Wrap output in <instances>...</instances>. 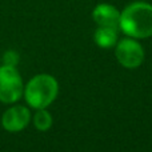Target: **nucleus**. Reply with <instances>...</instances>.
I'll use <instances>...</instances> for the list:
<instances>
[{"instance_id":"nucleus-9","label":"nucleus","mask_w":152,"mask_h":152,"mask_svg":"<svg viewBox=\"0 0 152 152\" xmlns=\"http://www.w3.org/2000/svg\"><path fill=\"white\" fill-rule=\"evenodd\" d=\"M3 61H4V66H11V67H16L19 63V55L15 51H7L3 56Z\"/></svg>"},{"instance_id":"nucleus-1","label":"nucleus","mask_w":152,"mask_h":152,"mask_svg":"<svg viewBox=\"0 0 152 152\" xmlns=\"http://www.w3.org/2000/svg\"><path fill=\"white\" fill-rule=\"evenodd\" d=\"M119 31L134 39H148L152 36V4L135 1L120 12Z\"/></svg>"},{"instance_id":"nucleus-2","label":"nucleus","mask_w":152,"mask_h":152,"mask_svg":"<svg viewBox=\"0 0 152 152\" xmlns=\"http://www.w3.org/2000/svg\"><path fill=\"white\" fill-rule=\"evenodd\" d=\"M59 94V83L52 75L39 74L24 86V99L34 110L47 108L55 102Z\"/></svg>"},{"instance_id":"nucleus-6","label":"nucleus","mask_w":152,"mask_h":152,"mask_svg":"<svg viewBox=\"0 0 152 152\" xmlns=\"http://www.w3.org/2000/svg\"><path fill=\"white\" fill-rule=\"evenodd\" d=\"M92 19L97 27H112L119 29L120 11L107 3H100L92 11Z\"/></svg>"},{"instance_id":"nucleus-3","label":"nucleus","mask_w":152,"mask_h":152,"mask_svg":"<svg viewBox=\"0 0 152 152\" xmlns=\"http://www.w3.org/2000/svg\"><path fill=\"white\" fill-rule=\"evenodd\" d=\"M24 94V84L16 67L0 66V102L15 104Z\"/></svg>"},{"instance_id":"nucleus-5","label":"nucleus","mask_w":152,"mask_h":152,"mask_svg":"<svg viewBox=\"0 0 152 152\" xmlns=\"http://www.w3.org/2000/svg\"><path fill=\"white\" fill-rule=\"evenodd\" d=\"M31 121V112L26 105L15 104L4 111L1 116V126L8 132H20Z\"/></svg>"},{"instance_id":"nucleus-7","label":"nucleus","mask_w":152,"mask_h":152,"mask_svg":"<svg viewBox=\"0 0 152 152\" xmlns=\"http://www.w3.org/2000/svg\"><path fill=\"white\" fill-rule=\"evenodd\" d=\"M119 29L112 27H97L94 34V40L96 45L103 50H110L115 47L119 42Z\"/></svg>"},{"instance_id":"nucleus-8","label":"nucleus","mask_w":152,"mask_h":152,"mask_svg":"<svg viewBox=\"0 0 152 152\" xmlns=\"http://www.w3.org/2000/svg\"><path fill=\"white\" fill-rule=\"evenodd\" d=\"M32 123H34L35 128L39 131H48L52 127L53 119L51 113L47 111V108H42V110H36L35 115L32 116Z\"/></svg>"},{"instance_id":"nucleus-4","label":"nucleus","mask_w":152,"mask_h":152,"mask_svg":"<svg viewBox=\"0 0 152 152\" xmlns=\"http://www.w3.org/2000/svg\"><path fill=\"white\" fill-rule=\"evenodd\" d=\"M115 56L118 63L127 69H135L144 61L145 53L142 44L134 37H126L116 43Z\"/></svg>"}]
</instances>
